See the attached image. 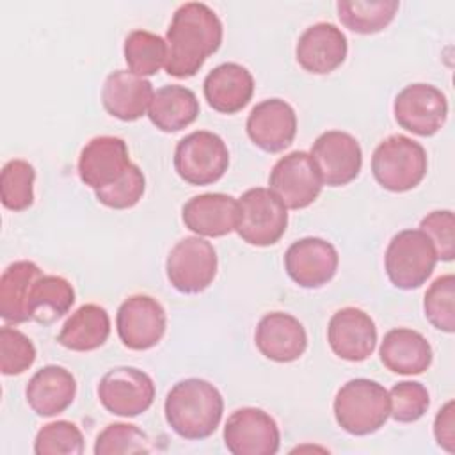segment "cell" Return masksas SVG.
<instances>
[{
    "instance_id": "6da1fadb",
    "label": "cell",
    "mask_w": 455,
    "mask_h": 455,
    "mask_svg": "<svg viewBox=\"0 0 455 455\" xmlns=\"http://www.w3.org/2000/svg\"><path fill=\"white\" fill-rule=\"evenodd\" d=\"M222 21L203 2L181 4L169 23L165 71L174 78L194 76L222 44Z\"/></svg>"
},
{
    "instance_id": "7a4b0ae2",
    "label": "cell",
    "mask_w": 455,
    "mask_h": 455,
    "mask_svg": "<svg viewBox=\"0 0 455 455\" xmlns=\"http://www.w3.org/2000/svg\"><path fill=\"white\" fill-rule=\"evenodd\" d=\"M222 412L220 391L212 382L197 377L176 382L164 402L167 425L188 441L210 437L220 425Z\"/></svg>"
},
{
    "instance_id": "3957f363",
    "label": "cell",
    "mask_w": 455,
    "mask_h": 455,
    "mask_svg": "<svg viewBox=\"0 0 455 455\" xmlns=\"http://www.w3.org/2000/svg\"><path fill=\"white\" fill-rule=\"evenodd\" d=\"M332 409L336 423L345 432L370 435L389 418V393L375 380L352 379L338 389Z\"/></svg>"
},
{
    "instance_id": "277c9868",
    "label": "cell",
    "mask_w": 455,
    "mask_h": 455,
    "mask_svg": "<svg viewBox=\"0 0 455 455\" xmlns=\"http://www.w3.org/2000/svg\"><path fill=\"white\" fill-rule=\"evenodd\" d=\"M427 151L407 135L386 137L371 155L375 181L389 192H409L427 176Z\"/></svg>"
},
{
    "instance_id": "5b68a950",
    "label": "cell",
    "mask_w": 455,
    "mask_h": 455,
    "mask_svg": "<svg viewBox=\"0 0 455 455\" xmlns=\"http://www.w3.org/2000/svg\"><path fill=\"white\" fill-rule=\"evenodd\" d=\"M288 228V208L270 190L254 187L236 199L238 236L254 247H268L281 240Z\"/></svg>"
},
{
    "instance_id": "8992f818",
    "label": "cell",
    "mask_w": 455,
    "mask_h": 455,
    "mask_svg": "<svg viewBox=\"0 0 455 455\" xmlns=\"http://www.w3.org/2000/svg\"><path fill=\"white\" fill-rule=\"evenodd\" d=\"M437 263L435 249L421 229H402L387 243L384 268L393 286L416 290L427 283Z\"/></svg>"
},
{
    "instance_id": "52a82bcc",
    "label": "cell",
    "mask_w": 455,
    "mask_h": 455,
    "mask_svg": "<svg viewBox=\"0 0 455 455\" xmlns=\"http://www.w3.org/2000/svg\"><path fill=\"white\" fill-rule=\"evenodd\" d=\"M228 167V146L222 137L213 132L196 130L176 144L174 171L188 185H212L226 174Z\"/></svg>"
},
{
    "instance_id": "ba28073f",
    "label": "cell",
    "mask_w": 455,
    "mask_h": 455,
    "mask_svg": "<svg viewBox=\"0 0 455 455\" xmlns=\"http://www.w3.org/2000/svg\"><path fill=\"white\" fill-rule=\"evenodd\" d=\"M217 252L201 236H185L174 243L165 259V274L180 293H201L217 275Z\"/></svg>"
},
{
    "instance_id": "9c48e42d",
    "label": "cell",
    "mask_w": 455,
    "mask_h": 455,
    "mask_svg": "<svg viewBox=\"0 0 455 455\" xmlns=\"http://www.w3.org/2000/svg\"><path fill=\"white\" fill-rule=\"evenodd\" d=\"M268 185L286 208L302 210L318 199L323 181L309 153L291 151L274 164Z\"/></svg>"
},
{
    "instance_id": "30bf717a",
    "label": "cell",
    "mask_w": 455,
    "mask_h": 455,
    "mask_svg": "<svg viewBox=\"0 0 455 455\" xmlns=\"http://www.w3.org/2000/svg\"><path fill=\"white\" fill-rule=\"evenodd\" d=\"M393 114L403 130L419 137H432L446 123L448 100L435 85L409 84L396 94Z\"/></svg>"
},
{
    "instance_id": "8fae6325",
    "label": "cell",
    "mask_w": 455,
    "mask_h": 455,
    "mask_svg": "<svg viewBox=\"0 0 455 455\" xmlns=\"http://www.w3.org/2000/svg\"><path fill=\"white\" fill-rule=\"evenodd\" d=\"M98 398L110 414L135 418L153 405L155 384L153 379L139 368L117 366L101 377Z\"/></svg>"
},
{
    "instance_id": "7c38bea8",
    "label": "cell",
    "mask_w": 455,
    "mask_h": 455,
    "mask_svg": "<svg viewBox=\"0 0 455 455\" xmlns=\"http://www.w3.org/2000/svg\"><path fill=\"white\" fill-rule=\"evenodd\" d=\"M222 437L233 455H275L281 444L275 419L258 407H242L231 412Z\"/></svg>"
},
{
    "instance_id": "4fadbf2b",
    "label": "cell",
    "mask_w": 455,
    "mask_h": 455,
    "mask_svg": "<svg viewBox=\"0 0 455 455\" xmlns=\"http://www.w3.org/2000/svg\"><path fill=\"white\" fill-rule=\"evenodd\" d=\"M116 327L121 343L130 350L156 347L167 329L164 306L149 295H132L117 309Z\"/></svg>"
},
{
    "instance_id": "5bb4252c",
    "label": "cell",
    "mask_w": 455,
    "mask_h": 455,
    "mask_svg": "<svg viewBox=\"0 0 455 455\" xmlns=\"http://www.w3.org/2000/svg\"><path fill=\"white\" fill-rule=\"evenodd\" d=\"M309 155L323 185L329 187L348 185L359 176L363 167V149L357 139L341 130H329L318 135Z\"/></svg>"
},
{
    "instance_id": "9a60e30c",
    "label": "cell",
    "mask_w": 455,
    "mask_h": 455,
    "mask_svg": "<svg viewBox=\"0 0 455 455\" xmlns=\"http://www.w3.org/2000/svg\"><path fill=\"white\" fill-rule=\"evenodd\" d=\"M339 256L336 247L318 236H306L293 242L284 252V270L300 288L316 290L325 286L338 270Z\"/></svg>"
},
{
    "instance_id": "2e32d148",
    "label": "cell",
    "mask_w": 455,
    "mask_h": 455,
    "mask_svg": "<svg viewBox=\"0 0 455 455\" xmlns=\"http://www.w3.org/2000/svg\"><path fill=\"white\" fill-rule=\"evenodd\" d=\"M245 130L254 146L267 153L286 149L297 135V114L281 98H268L252 107Z\"/></svg>"
},
{
    "instance_id": "e0dca14e",
    "label": "cell",
    "mask_w": 455,
    "mask_h": 455,
    "mask_svg": "<svg viewBox=\"0 0 455 455\" xmlns=\"http://www.w3.org/2000/svg\"><path fill=\"white\" fill-rule=\"evenodd\" d=\"M331 350L343 361L361 363L377 347V327L371 316L359 307L338 309L327 325Z\"/></svg>"
},
{
    "instance_id": "ac0fdd59",
    "label": "cell",
    "mask_w": 455,
    "mask_h": 455,
    "mask_svg": "<svg viewBox=\"0 0 455 455\" xmlns=\"http://www.w3.org/2000/svg\"><path fill=\"white\" fill-rule=\"evenodd\" d=\"M132 165L128 146L121 137H92L80 151L78 176L84 185L100 190L116 183Z\"/></svg>"
},
{
    "instance_id": "d6986e66",
    "label": "cell",
    "mask_w": 455,
    "mask_h": 455,
    "mask_svg": "<svg viewBox=\"0 0 455 455\" xmlns=\"http://www.w3.org/2000/svg\"><path fill=\"white\" fill-rule=\"evenodd\" d=\"M348 53L347 36L334 23L320 21L307 27L295 46V59L302 69L313 75H327L338 69Z\"/></svg>"
},
{
    "instance_id": "ffe728a7",
    "label": "cell",
    "mask_w": 455,
    "mask_h": 455,
    "mask_svg": "<svg viewBox=\"0 0 455 455\" xmlns=\"http://www.w3.org/2000/svg\"><path fill=\"white\" fill-rule=\"evenodd\" d=\"M254 343L267 359L274 363H293L304 355L307 334L293 315L272 311L258 322Z\"/></svg>"
},
{
    "instance_id": "44dd1931",
    "label": "cell",
    "mask_w": 455,
    "mask_h": 455,
    "mask_svg": "<svg viewBox=\"0 0 455 455\" xmlns=\"http://www.w3.org/2000/svg\"><path fill=\"white\" fill-rule=\"evenodd\" d=\"M153 84L128 69L112 71L101 89L103 108L119 121L140 119L153 100Z\"/></svg>"
},
{
    "instance_id": "7402d4cb",
    "label": "cell",
    "mask_w": 455,
    "mask_h": 455,
    "mask_svg": "<svg viewBox=\"0 0 455 455\" xmlns=\"http://www.w3.org/2000/svg\"><path fill=\"white\" fill-rule=\"evenodd\" d=\"M203 92L213 110L220 114H236L252 100L254 78L245 66L238 62H224L215 66L204 76Z\"/></svg>"
},
{
    "instance_id": "603a6c76",
    "label": "cell",
    "mask_w": 455,
    "mask_h": 455,
    "mask_svg": "<svg viewBox=\"0 0 455 455\" xmlns=\"http://www.w3.org/2000/svg\"><path fill=\"white\" fill-rule=\"evenodd\" d=\"M181 219L185 228L197 236H226L236 226V199L222 192L194 196L183 204Z\"/></svg>"
},
{
    "instance_id": "cb8c5ba5",
    "label": "cell",
    "mask_w": 455,
    "mask_h": 455,
    "mask_svg": "<svg viewBox=\"0 0 455 455\" xmlns=\"http://www.w3.org/2000/svg\"><path fill=\"white\" fill-rule=\"evenodd\" d=\"M76 396V380L69 370L59 364H46L37 370L27 387L25 398L28 407L43 418L64 412Z\"/></svg>"
},
{
    "instance_id": "d4e9b609",
    "label": "cell",
    "mask_w": 455,
    "mask_h": 455,
    "mask_svg": "<svg viewBox=\"0 0 455 455\" xmlns=\"http://www.w3.org/2000/svg\"><path fill=\"white\" fill-rule=\"evenodd\" d=\"M382 364L398 375H421L432 364V347L427 338L407 327L391 329L384 334L379 348Z\"/></svg>"
},
{
    "instance_id": "484cf974",
    "label": "cell",
    "mask_w": 455,
    "mask_h": 455,
    "mask_svg": "<svg viewBox=\"0 0 455 455\" xmlns=\"http://www.w3.org/2000/svg\"><path fill=\"white\" fill-rule=\"evenodd\" d=\"M197 116L199 100L196 92L178 84L156 89L148 108L149 121L165 133H174L190 126Z\"/></svg>"
},
{
    "instance_id": "4316f807",
    "label": "cell",
    "mask_w": 455,
    "mask_h": 455,
    "mask_svg": "<svg viewBox=\"0 0 455 455\" xmlns=\"http://www.w3.org/2000/svg\"><path fill=\"white\" fill-rule=\"evenodd\" d=\"M110 336V316L103 306L84 304L64 322L57 341L73 352H91Z\"/></svg>"
},
{
    "instance_id": "83f0119b",
    "label": "cell",
    "mask_w": 455,
    "mask_h": 455,
    "mask_svg": "<svg viewBox=\"0 0 455 455\" xmlns=\"http://www.w3.org/2000/svg\"><path fill=\"white\" fill-rule=\"evenodd\" d=\"M43 275L34 261L11 263L0 279V316L7 323H25L28 316V297L32 284Z\"/></svg>"
},
{
    "instance_id": "f1b7e54d",
    "label": "cell",
    "mask_w": 455,
    "mask_h": 455,
    "mask_svg": "<svg viewBox=\"0 0 455 455\" xmlns=\"http://www.w3.org/2000/svg\"><path fill=\"white\" fill-rule=\"evenodd\" d=\"M75 304L71 283L60 275H41L30 290L28 316L30 320L50 325L62 318Z\"/></svg>"
},
{
    "instance_id": "f546056e",
    "label": "cell",
    "mask_w": 455,
    "mask_h": 455,
    "mask_svg": "<svg viewBox=\"0 0 455 455\" xmlns=\"http://www.w3.org/2000/svg\"><path fill=\"white\" fill-rule=\"evenodd\" d=\"M400 2L396 0H339L336 4L341 25L355 34H377L384 30L396 16Z\"/></svg>"
},
{
    "instance_id": "4dcf8cb0",
    "label": "cell",
    "mask_w": 455,
    "mask_h": 455,
    "mask_svg": "<svg viewBox=\"0 0 455 455\" xmlns=\"http://www.w3.org/2000/svg\"><path fill=\"white\" fill-rule=\"evenodd\" d=\"M128 71L139 76H151L165 66L167 43L158 34L148 30H132L123 46Z\"/></svg>"
},
{
    "instance_id": "1f68e13d",
    "label": "cell",
    "mask_w": 455,
    "mask_h": 455,
    "mask_svg": "<svg viewBox=\"0 0 455 455\" xmlns=\"http://www.w3.org/2000/svg\"><path fill=\"white\" fill-rule=\"evenodd\" d=\"M36 169L23 158L9 160L0 172V199L7 210L23 212L34 203Z\"/></svg>"
},
{
    "instance_id": "d6a6232c",
    "label": "cell",
    "mask_w": 455,
    "mask_h": 455,
    "mask_svg": "<svg viewBox=\"0 0 455 455\" xmlns=\"http://www.w3.org/2000/svg\"><path fill=\"white\" fill-rule=\"evenodd\" d=\"M425 318L446 334L455 331V277L453 274H444L437 277L423 299Z\"/></svg>"
},
{
    "instance_id": "836d02e7",
    "label": "cell",
    "mask_w": 455,
    "mask_h": 455,
    "mask_svg": "<svg viewBox=\"0 0 455 455\" xmlns=\"http://www.w3.org/2000/svg\"><path fill=\"white\" fill-rule=\"evenodd\" d=\"M151 443L146 432L130 423H110L98 435L94 443L96 455H130L149 453Z\"/></svg>"
},
{
    "instance_id": "e575fe53",
    "label": "cell",
    "mask_w": 455,
    "mask_h": 455,
    "mask_svg": "<svg viewBox=\"0 0 455 455\" xmlns=\"http://www.w3.org/2000/svg\"><path fill=\"white\" fill-rule=\"evenodd\" d=\"M84 451V435L80 428L66 419L43 425L34 439L36 455H80Z\"/></svg>"
},
{
    "instance_id": "d590c367",
    "label": "cell",
    "mask_w": 455,
    "mask_h": 455,
    "mask_svg": "<svg viewBox=\"0 0 455 455\" xmlns=\"http://www.w3.org/2000/svg\"><path fill=\"white\" fill-rule=\"evenodd\" d=\"M389 416L398 423H414L430 407V395L421 382L402 380L391 387Z\"/></svg>"
},
{
    "instance_id": "8d00e7d4",
    "label": "cell",
    "mask_w": 455,
    "mask_h": 455,
    "mask_svg": "<svg viewBox=\"0 0 455 455\" xmlns=\"http://www.w3.org/2000/svg\"><path fill=\"white\" fill-rule=\"evenodd\" d=\"M36 347L21 331L4 325L0 329V370L4 375H21L36 361Z\"/></svg>"
},
{
    "instance_id": "74e56055",
    "label": "cell",
    "mask_w": 455,
    "mask_h": 455,
    "mask_svg": "<svg viewBox=\"0 0 455 455\" xmlns=\"http://www.w3.org/2000/svg\"><path fill=\"white\" fill-rule=\"evenodd\" d=\"M146 190V178L142 171L132 164L128 171L112 185L103 187L100 190H94L96 199L112 210H128L135 206Z\"/></svg>"
},
{
    "instance_id": "f35d334b",
    "label": "cell",
    "mask_w": 455,
    "mask_h": 455,
    "mask_svg": "<svg viewBox=\"0 0 455 455\" xmlns=\"http://www.w3.org/2000/svg\"><path fill=\"white\" fill-rule=\"evenodd\" d=\"M419 229L430 238L437 261L455 258V217L451 210H434L419 222Z\"/></svg>"
},
{
    "instance_id": "ab89813d",
    "label": "cell",
    "mask_w": 455,
    "mask_h": 455,
    "mask_svg": "<svg viewBox=\"0 0 455 455\" xmlns=\"http://www.w3.org/2000/svg\"><path fill=\"white\" fill-rule=\"evenodd\" d=\"M434 437L437 444L448 453L455 451V419H453V400L446 402L434 419Z\"/></svg>"
}]
</instances>
